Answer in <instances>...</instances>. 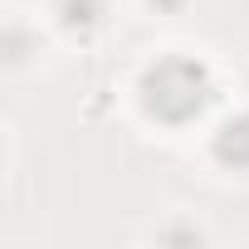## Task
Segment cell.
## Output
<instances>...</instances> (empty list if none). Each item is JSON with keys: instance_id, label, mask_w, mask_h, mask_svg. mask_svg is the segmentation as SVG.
Wrapping results in <instances>:
<instances>
[{"instance_id": "cell-1", "label": "cell", "mask_w": 249, "mask_h": 249, "mask_svg": "<svg viewBox=\"0 0 249 249\" xmlns=\"http://www.w3.org/2000/svg\"><path fill=\"white\" fill-rule=\"evenodd\" d=\"M215 103V78L200 59L186 54H166L142 73V107L147 117L166 122V127H191L200 122Z\"/></svg>"}, {"instance_id": "cell-2", "label": "cell", "mask_w": 249, "mask_h": 249, "mask_svg": "<svg viewBox=\"0 0 249 249\" xmlns=\"http://www.w3.org/2000/svg\"><path fill=\"white\" fill-rule=\"evenodd\" d=\"M210 152H215L220 166H230V171H249V112H234V117L220 122L215 137H210Z\"/></svg>"}, {"instance_id": "cell-3", "label": "cell", "mask_w": 249, "mask_h": 249, "mask_svg": "<svg viewBox=\"0 0 249 249\" xmlns=\"http://www.w3.org/2000/svg\"><path fill=\"white\" fill-rule=\"evenodd\" d=\"M103 0H59V20H64V30H78V35H88L93 25H103Z\"/></svg>"}, {"instance_id": "cell-4", "label": "cell", "mask_w": 249, "mask_h": 249, "mask_svg": "<svg viewBox=\"0 0 249 249\" xmlns=\"http://www.w3.org/2000/svg\"><path fill=\"white\" fill-rule=\"evenodd\" d=\"M152 5H157V10H171V15H176V10L186 5V0H152Z\"/></svg>"}]
</instances>
